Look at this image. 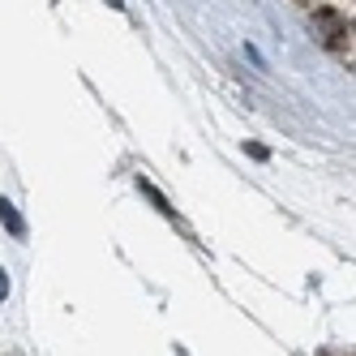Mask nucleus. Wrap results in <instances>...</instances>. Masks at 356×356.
Wrapping results in <instances>:
<instances>
[{"instance_id":"obj_1","label":"nucleus","mask_w":356,"mask_h":356,"mask_svg":"<svg viewBox=\"0 0 356 356\" xmlns=\"http://www.w3.org/2000/svg\"><path fill=\"white\" fill-rule=\"evenodd\" d=\"M314 35H318V43H326V47H343L348 22H343L335 9H318V13H314Z\"/></svg>"},{"instance_id":"obj_3","label":"nucleus","mask_w":356,"mask_h":356,"mask_svg":"<svg viewBox=\"0 0 356 356\" xmlns=\"http://www.w3.org/2000/svg\"><path fill=\"white\" fill-rule=\"evenodd\" d=\"M138 189H142V193H146V197H150V202H155V207H159V211H163V215H172V207H168V197H163V193H159V189H155V185H150V181H138Z\"/></svg>"},{"instance_id":"obj_5","label":"nucleus","mask_w":356,"mask_h":356,"mask_svg":"<svg viewBox=\"0 0 356 356\" xmlns=\"http://www.w3.org/2000/svg\"><path fill=\"white\" fill-rule=\"evenodd\" d=\"M108 5H112V9H124V0H108Z\"/></svg>"},{"instance_id":"obj_4","label":"nucleus","mask_w":356,"mask_h":356,"mask_svg":"<svg viewBox=\"0 0 356 356\" xmlns=\"http://www.w3.org/2000/svg\"><path fill=\"white\" fill-rule=\"evenodd\" d=\"M9 296V275H5V266H0V300Z\"/></svg>"},{"instance_id":"obj_2","label":"nucleus","mask_w":356,"mask_h":356,"mask_svg":"<svg viewBox=\"0 0 356 356\" xmlns=\"http://www.w3.org/2000/svg\"><path fill=\"white\" fill-rule=\"evenodd\" d=\"M0 223H5V227H9L13 236H26V219L17 215V207H13L9 197H0Z\"/></svg>"}]
</instances>
